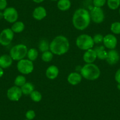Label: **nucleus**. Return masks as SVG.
Returning <instances> with one entry per match:
<instances>
[{"label":"nucleus","instance_id":"nucleus-1","mask_svg":"<svg viewBox=\"0 0 120 120\" xmlns=\"http://www.w3.org/2000/svg\"><path fill=\"white\" fill-rule=\"evenodd\" d=\"M91 17L88 11L84 8L76 10L72 17V24L78 30H84L90 25Z\"/></svg>","mask_w":120,"mask_h":120},{"label":"nucleus","instance_id":"nucleus-2","mask_svg":"<svg viewBox=\"0 0 120 120\" xmlns=\"http://www.w3.org/2000/svg\"><path fill=\"white\" fill-rule=\"evenodd\" d=\"M70 48L68 40L63 35L56 37L49 44V49L52 54L61 55L67 52Z\"/></svg>","mask_w":120,"mask_h":120},{"label":"nucleus","instance_id":"nucleus-3","mask_svg":"<svg viewBox=\"0 0 120 120\" xmlns=\"http://www.w3.org/2000/svg\"><path fill=\"white\" fill-rule=\"evenodd\" d=\"M81 74L88 80H95L100 75V70L95 64H86L81 70Z\"/></svg>","mask_w":120,"mask_h":120},{"label":"nucleus","instance_id":"nucleus-4","mask_svg":"<svg viewBox=\"0 0 120 120\" xmlns=\"http://www.w3.org/2000/svg\"><path fill=\"white\" fill-rule=\"evenodd\" d=\"M28 49L26 45L24 44H18L14 46L11 49L10 55L13 60L19 61L24 59L27 55Z\"/></svg>","mask_w":120,"mask_h":120},{"label":"nucleus","instance_id":"nucleus-5","mask_svg":"<svg viewBox=\"0 0 120 120\" xmlns=\"http://www.w3.org/2000/svg\"><path fill=\"white\" fill-rule=\"evenodd\" d=\"M94 44L93 38L90 35L82 34L79 35L76 40L77 47L82 50H88L91 49Z\"/></svg>","mask_w":120,"mask_h":120},{"label":"nucleus","instance_id":"nucleus-6","mask_svg":"<svg viewBox=\"0 0 120 120\" xmlns=\"http://www.w3.org/2000/svg\"><path fill=\"white\" fill-rule=\"evenodd\" d=\"M17 68L19 72L23 74H28L33 72L34 70V65L33 61L30 60L22 59L18 61L17 64Z\"/></svg>","mask_w":120,"mask_h":120},{"label":"nucleus","instance_id":"nucleus-7","mask_svg":"<svg viewBox=\"0 0 120 120\" xmlns=\"http://www.w3.org/2000/svg\"><path fill=\"white\" fill-rule=\"evenodd\" d=\"M14 32L10 28L4 29L0 33V44L3 46H7L12 41Z\"/></svg>","mask_w":120,"mask_h":120},{"label":"nucleus","instance_id":"nucleus-8","mask_svg":"<svg viewBox=\"0 0 120 120\" xmlns=\"http://www.w3.org/2000/svg\"><path fill=\"white\" fill-rule=\"evenodd\" d=\"M90 17L91 19L97 24H100L104 20L105 15L103 10L101 8L93 7L90 12Z\"/></svg>","mask_w":120,"mask_h":120},{"label":"nucleus","instance_id":"nucleus-9","mask_svg":"<svg viewBox=\"0 0 120 120\" xmlns=\"http://www.w3.org/2000/svg\"><path fill=\"white\" fill-rule=\"evenodd\" d=\"M4 18L10 23H14L17 21L18 18V14L17 10L13 7L7 8L4 10Z\"/></svg>","mask_w":120,"mask_h":120},{"label":"nucleus","instance_id":"nucleus-10","mask_svg":"<svg viewBox=\"0 0 120 120\" xmlns=\"http://www.w3.org/2000/svg\"><path fill=\"white\" fill-rule=\"evenodd\" d=\"M7 97L11 101H17L21 98L22 95L21 89L17 86H14L9 88L7 91Z\"/></svg>","mask_w":120,"mask_h":120},{"label":"nucleus","instance_id":"nucleus-11","mask_svg":"<svg viewBox=\"0 0 120 120\" xmlns=\"http://www.w3.org/2000/svg\"><path fill=\"white\" fill-rule=\"evenodd\" d=\"M103 43L107 48L114 49L117 45V39L112 34H108L104 37Z\"/></svg>","mask_w":120,"mask_h":120},{"label":"nucleus","instance_id":"nucleus-12","mask_svg":"<svg viewBox=\"0 0 120 120\" xmlns=\"http://www.w3.org/2000/svg\"><path fill=\"white\" fill-rule=\"evenodd\" d=\"M107 63L110 65L116 64L120 60L119 53L115 49H111L107 52V57L106 58Z\"/></svg>","mask_w":120,"mask_h":120},{"label":"nucleus","instance_id":"nucleus-13","mask_svg":"<svg viewBox=\"0 0 120 120\" xmlns=\"http://www.w3.org/2000/svg\"><path fill=\"white\" fill-rule=\"evenodd\" d=\"M97 58L96 52L94 49H90L86 50L83 55V59L84 61L87 64H91L94 62Z\"/></svg>","mask_w":120,"mask_h":120},{"label":"nucleus","instance_id":"nucleus-14","mask_svg":"<svg viewBox=\"0 0 120 120\" xmlns=\"http://www.w3.org/2000/svg\"><path fill=\"white\" fill-rule=\"evenodd\" d=\"M33 16L37 20H41L47 16V11L43 7H38L34 9Z\"/></svg>","mask_w":120,"mask_h":120},{"label":"nucleus","instance_id":"nucleus-15","mask_svg":"<svg viewBox=\"0 0 120 120\" xmlns=\"http://www.w3.org/2000/svg\"><path fill=\"white\" fill-rule=\"evenodd\" d=\"M13 60L10 55L4 54L0 56V67L2 68H7L12 65Z\"/></svg>","mask_w":120,"mask_h":120},{"label":"nucleus","instance_id":"nucleus-16","mask_svg":"<svg viewBox=\"0 0 120 120\" xmlns=\"http://www.w3.org/2000/svg\"><path fill=\"white\" fill-rule=\"evenodd\" d=\"M82 75L77 72H72L67 78L68 82L72 85H76L81 81Z\"/></svg>","mask_w":120,"mask_h":120},{"label":"nucleus","instance_id":"nucleus-17","mask_svg":"<svg viewBox=\"0 0 120 120\" xmlns=\"http://www.w3.org/2000/svg\"><path fill=\"white\" fill-rule=\"evenodd\" d=\"M59 74V70L55 65H51L46 71V76L50 79H54L57 77Z\"/></svg>","mask_w":120,"mask_h":120},{"label":"nucleus","instance_id":"nucleus-18","mask_svg":"<svg viewBox=\"0 0 120 120\" xmlns=\"http://www.w3.org/2000/svg\"><path fill=\"white\" fill-rule=\"evenodd\" d=\"M71 3L70 0H59L57 3V7L61 11H67L70 8Z\"/></svg>","mask_w":120,"mask_h":120},{"label":"nucleus","instance_id":"nucleus-19","mask_svg":"<svg viewBox=\"0 0 120 120\" xmlns=\"http://www.w3.org/2000/svg\"><path fill=\"white\" fill-rule=\"evenodd\" d=\"M96 52L97 56L100 60H106L107 57V52L106 51L104 46H100L94 49Z\"/></svg>","mask_w":120,"mask_h":120},{"label":"nucleus","instance_id":"nucleus-20","mask_svg":"<svg viewBox=\"0 0 120 120\" xmlns=\"http://www.w3.org/2000/svg\"><path fill=\"white\" fill-rule=\"evenodd\" d=\"M23 94L30 95L31 93L34 91V86L31 82H26L21 88Z\"/></svg>","mask_w":120,"mask_h":120},{"label":"nucleus","instance_id":"nucleus-21","mask_svg":"<svg viewBox=\"0 0 120 120\" xmlns=\"http://www.w3.org/2000/svg\"><path fill=\"white\" fill-rule=\"evenodd\" d=\"M25 25L21 21H16L11 26V30L15 33H20L24 30Z\"/></svg>","mask_w":120,"mask_h":120},{"label":"nucleus","instance_id":"nucleus-22","mask_svg":"<svg viewBox=\"0 0 120 120\" xmlns=\"http://www.w3.org/2000/svg\"><path fill=\"white\" fill-rule=\"evenodd\" d=\"M38 55V51H37L36 49L31 48V49L28 51L27 55H27L28 58L30 61H35L37 58Z\"/></svg>","mask_w":120,"mask_h":120},{"label":"nucleus","instance_id":"nucleus-23","mask_svg":"<svg viewBox=\"0 0 120 120\" xmlns=\"http://www.w3.org/2000/svg\"><path fill=\"white\" fill-rule=\"evenodd\" d=\"M107 5L111 10H116L120 5V0H107Z\"/></svg>","mask_w":120,"mask_h":120},{"label":"nucleus","instance_id":"nucleus-24","mask_svg":"<svg viewBox=\"0 0 120 120\" xmlns=\"http://www.w3.org/2000/svg\"><path fill=\"white\" fill-rule=\"evenodd\" d=\"M39 49L41 52L47 51L49 49V44L48 41L46 40H42L39 44Z\"/></svg>","mask_w":120,"mask_h":120},{"label":"nucleus","instance_id":"nucleus-25","mask_svg":"<svg viewBox=\"0 0 120 120\" xmlns=\"http://www.w3.org/2000/svg\"><path fill=\"white\" fill-rule=\"evenodd\" d=\"M26 78L23 75H18L16 77L14 81V84L15 86H21V87L23 85L26 83Z\"/></svg>","mask_w":120,"mask_h":120},{"label":"nucleus","instance_id":"nucleus-26","mask_svg":"<svg viewBox=\"0 0 120 120\" xmlns=\"http://www.w3.org/2000/svg\"><path fill=\"white\" fill-rule=\"evenodd\" d=\"M31 98L34 102H40L42 99V95L38 91H33L30 94Z\"/></svg>","mask_w":120,"mask_h":120},{"label":"nucleus","instance_id":"nucleus-27","mask_svg":"<svg viewBox=\"0 0 120 120\" xmlns=\"http://www.w3.org/2000/svg\"><path fill=\"white\" fill-rule=\"evenodd\" d=\"M53 58V54L51 51H47L43 52L42 55V60L44 62H49L52 60Z\"/></svg>","mask_w":120,"mask_h":120},{"label":"nucleus","instance_id":"nucleus-28","mask_svg":"<svg viewBox=\"0 0 120 120\" xmlns=\"http://www.w3.org/2000/svg\"><path fill=\"white\" fill-rule=\"evenodd\" d=\"M111 30L115 34H120V22H115L111 25Z\"/></svg>","mask_w":120,"mask_h":120},{"label":"nucleus","instance_id":"nucleus-29","mask_svg":"<svg viewBox=\"0 0 120 120\" xmlns=\"http://www.w3.org/2000/svg\"><path fill=\"white\" fill-rule=\"evenodd\" d=\"M107 0H93V4L95 7L101 8L105 4Z\"/></svg>","mask_w":120,"mask_h":120},{"label":"nucleus","instance_id":"nucleus-30","mask_svg":"<svg viewBox=\"0 0 120 120\" xmlns=\"http://www.w3.org/2000/svg\"><path fill=\"white\" fill-rule=\"evenodd\" d=\"M93 38L94 42L95 44H100L103 42L104 37L101 34H96L94 35Z\"/></svg>","mask_w":120,"mask_h":120},{"label":"nucleus","instance_id":"nucleus-31","mask_svg":"<svg viewBox=\"0 0 120 120\" xmlns=\"http://www.w3.org/2000/svg\"><path fill=\"white\" fill-rule=\"evenodd\" d=\"M25 116L27 120H33L35 117V112L33 110H29L25 114Z\"/></svg>","mask_w":120,"mask_h":120},{"label":"nucleus","instance_id":"nucleus-32","mask_svg":"<svg viewBox=\"0 0 120 120\" xmlns=\"http://www.w3.org/2000/svg\"><path fill=\"white\" fill-rule=\"evenodd\" d=\"M7 0H0V10H4L7 8Z\"/></svg>","mask_w":120,"mask_h":120},{"label":"nucleus","instance_id":"nucleus-33","mask_svg":"<svg viewBox=\"0 0 120 120\" xmlns=\"http://www.w3.org/2000/svg\"><path fill=\"white\" fill-rule=\"evenodd\" d=\"M115 79L118 84H120V68L118 69L115 73Z\"/></svg>","mask_w":120,"mask_h":120},{"label":"nucleus","instance_id":"nucleus-34","mask_svg":"<svg viewBox=\"0 0 120 120\" xmlns=\"http://www.w3.org/2000/svg\"><path fill=\"white\" fill-rule=\"evenodd\" d=\"M3 75H4V70H3V68L0 67V78L3 77Z\"/></svg>","mask_w":120,"mask_h":120},{"label":"nucleus","instance_id":"nucleus-35","mask_svg":"<svg viewBox=\"0 0 120 120\" xmlns=\"http://www.w3.org/2000/svg\"><path fill=\"white\" fill-rule=\"evenodd\" d=\"M33 1L35 3H41L44 1V0H33Z\"/></svg>","mask_w":120,"mask_h":120},{"label":"nucleus","instance_id":"nucleus-36","mask_svg":"<svg viewBox=\"0 0 120 120\" xmlns=\"http://www.w3.org/2000/svg\"><path fill=\"white\" fill-rule=\"evenodd\" d=\"M4 18V14L1 11H0V20Z\"/></svg>","mask_w":120,"mask_h":120},{"label":"nucleus","instance_id":"nucleus-37","mask_svg":"<svg viewBox=\"0 0 120 120\" xmlns=\"http://www.w3.org/2000/svg\"><path fill=\"white\" fill-rule=\"evenodd\" d=\"M51 1H56L57 0H51Z\"/></svg>","mask_w":120,"mask_h":120},{"label":"nucleus","instance_id":"nucleus-38","mask_svg":"<svg viewBox=\"0 0 120 120\" xmlns=\"http://www.w3.org/2000/svg\"><path fill=\"white\" fill-rule=\"evenodd\" d=\"M119 12H120V11H119Z\"/></svg>","mask_w":120,"mask_h":120},{"label":"nucleus","instance_id":"nucleus-39","mask_svg":"<svg viewBox=\"0 0 120 120\" xmlns=\"http://www.w3.org/2000/svg\"><path fill=\"white\" fill-rule=\"evenodd\" d=\"M27 120V119H26V120Z\"/></svg>","mask_w":120,"mask_h":120}]
</instances>
